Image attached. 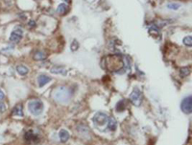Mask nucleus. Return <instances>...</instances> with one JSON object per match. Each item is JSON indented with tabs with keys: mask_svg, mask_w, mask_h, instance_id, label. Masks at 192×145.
Here are the masks:
<instances>
[{
	"mask_svg": "<svg viewBox=\"0 0 192 145\" xmlns=\"http://www.w3.org/2000/svg\"><path fill=\"white\" fill-rule=\"evenodd\" d=\"M72 96V91L65 87H61L54 91V99L59 103H66Z\"/></svg>",
	"mask_w": 192,
	"mask_h": 145,
	"instance_id": "nucleus-1",
	"label": "nucleus"
},
{
	"mask_svg": "<svg viewBox=\"0 0 192 145\" xmlns=\"http://www.w3.org/2000/svg\"><path fill=\"white\" fill-rule=\"evenodd\" d=\"M43 103L40 101V100H33L31 102H29L28 104V109L30 110V113H31L33 116H40L41 114V113L43 112Z\"/></svg>",
	"mask_w": 192,
	"mask_h": 145,
	"instance_id": "nucleus-2",
	"label": "nucleus"
},
{
	"mask_svg": "<svg viewBox=\"0 0 192 145\" xmlns=\"http://www.w3.org/2000/svg\"><path fill=\"white\" fill-rule=\"evenodd\" d=\"M92 120H93V123H94V125L96 127L100 128V127L105 126L107 123H108L109 116H107L106 113H102V112H99V113H96L94 114V116H93Z\"/></svg>",
	"mask_w": 192,
	"mask_h": 145,
	"instance_id": "nucleus-3",
	"label": "nucleus"
},
{
	"mask_svg": "<svg viewBox=\"0 0 192 145\" xmlns=\"http://www.w3.org/2000/svg\"><path fill=\"white\" fill-rule=\"evenodd\" d=\"M130 100H131L132 103H133L134 105H135L136 107L140 106V104H141V102H142V93H141V91H140L138 88H135L133 91V92H132L131 95H130Z\"/></svg>",
	"mask_w": 192,
	"mask_h": 145,
	"instance_id": "nucleus-4",
	"label": "nucleus"
},
{
	"mask_svg": "<svg viewBox=\"0 0 192 145\" xmlns=\"http://www.w3.org/2000/svg\"><path fill=\"white\" fill-rule=\"evenodd\" d=\"M181 109L185 113H191L192 112V97L189 95L185 97L181 103Z\"/></svg>",
	"mask_w": 192,
	"mask_h": 145,
	"instance_id": "nucleus-5",
	"label": "nucleus"
},
{
	"mask_svg": "<svg viewBox=\"0 0 192 145\" xmlns=\"http://www.w3.org/2000/svg\"><path fill=\"white\" fill-rule=\"evenodd\" d=\"M22 35H23L22 29L18 27L12 32L11 36H10V40L12 42H15V43H16V42H18L21 39H22Z\"/></svg>",
	"mask_w": 192,
	"mask_h": 145,
	"instance_id": "nucleus-6",
	"label": "nucleus"
},
{
	"mask_svg": "<svg viewBox=\"0 0 192 145\" xmlns=\"http://www.w3.org/2000/svg\"><path fill=\"white\" fill-rule=\"evenodd\" d=\"M24 138L26 140L27 142L29 143H37L38 141V135H36L34 133L33 131H28L25 133V135H24Z\"/></svg>",
	"mask_w": 192,
	"mask_h": 145,
	"instance_id": "nucleus-7",
	"label": "nucleus"
},
{
	"mask_svg": "<svg viewBox=\"0 0 192 145\" xmlns=\"http://www.w3.org/2000/svg\"><path fill=\"white\" fill-rule=\"evenodd\" d=\"M51 79L49 76L45 75V74H40V76L38 77V87L40 88H42L44 87L46 84H48L51 82Z\"/></svg>",
	"mask_w": 192,
	"mask_h": 145,
	"instance_id": "nucleus-8",
	"label": "nucleus"
},
{
	"mask_svg": "<svg viewBox=\"0 0 192 145\" xmlns=\"http://www.w3.org/2000/svg\"><path fill=\"white\" fill-rule=\"evenodd\" d=\"M69 132H68L67 130H65V129H63L60 131V133H59V138L60 139H61V141L62 142H66L68 139H69Z\"/></svg>",
	"mask_w": 192,
	"mask_h": 145,
	"instance_id": "nucleus-9",
	"label": "nucleus"
},
{
	"mask_svg": "<svg viewBox=\"0 0 192 145\" xmlns=\"http://www.w3.org/2000/svg\"><path fill=\"white\" fill-rule=\"evenodd\" d=\"M107 125H108V130L110 131V132H114L115 130H116V128H117L116 120H115V119H114L113 117H110V118H109Z\"/></svg>",
	"mask_w": 192,
	"mask_h": 145,
	"instance_id": "nucleus-10",
	"label": "nucleus"
},
{
	"mask_svg": "<svg viewBox=\"0 0 192 145\" xmlns=\"http://www.w3.org/2000/svg\"><path fill=\"white\" fill-rule=\"evenodd\" d=\"M50 71L54 74H61V75H66V72H67L65 68L63 66H54L51 68Z\"/></svg>",
	"mask_w": 192,
	"mask_h": 145,
	"instance_id": "nucleus-11",
	"label": "nucleus"
},
{
	"mask_svg": "<svg viewBox=\"0 0 192 145\" xmlns=\"http://www.w3.org/2000/svg\"><path fill=\"white\" fill-rule=\"evenodd\" d=\"M13 114L14 116H23V109L21 105L15 106L14 110H13Z\"/></svg>",
	"mask_w": 192,
	"mask_h": 145,
	"instance_id": "nucleus-12",
	"label": "nucleus"
},
{
	"mask_svg": "<svg viewBox=\"0 0 192 145\" xmlns=\"http://www.w3.org/2000/svg\"><path fill=\"white\" fill-rule=\"evenodd\" d=\"M127 108V105H126V101L125 100H121V101H119L117 105H116V110L118 113H122V112H124V110H126Z\"/></svg>",
	"mask_w": 192,
	"mask_h": 145,
	"instance_id": "nucleus-13",
	"label": "nucleus"
},
{
	"mask_svg": "<svg viewBox=\"0 0 192 145\" xmlns=\"http://www.w3.org/2000/svg\"><path fill=\"white\" fill-rule=\"evenodd\" d=\"M68 11V6H67V4H65V3H63V4H60L59 7H58V13L60 15H65L66 14Z\"/></svg>",
	"mask_w": 192,
	"mask_h": 145,
	"instance_id": "nucleus-14",
	"label": "nucleus"
},
{
	"mask_svg": "<svg viewBox=\"0 0 192 145\" xmlns=\"http://www.w3.org/2000/svg\"><path fill=\"white\" fill-rule=\"evenodd\" d=\"M46 58V54L42 51H37V52L34 54V59L37 60V61H42Z\"/></svg>",
	"mask_w": 192,
	"mask_h": 145,
	"instance_id": "nucleus-15",
	"label": "nucleus"
},
{
	"mask_svg": "<svg viewBox=\"0 0 192 145\" xmlns=\"http://www.w3.org/2000/svg\"><path fill=\"white\" fill-rule=\"evenodd\" d=\"M16 71L18 72V74L24 76L29 72V69L24 66H16Z\"/></svg>",
	"mask_w": 192,
	"mask_h": 145,
	"instance_id": "nucleus-16",
	"label": "nucleus"
},
{
	"mask_svg": "<svg viewBox=\"0 0 192 145\" xmlns=\"http://www.w3.org/2000/svg\"><path fill=\"white\" fill-rule=\"evenodd\" d=\"M189 73H190V69L188 67H182L180 69V75H181V77H182V78L188 76Z\"/></svg>",
	"mask_w": 192,
	"mask_h": 145,
	"instance_id": "nucleus-17",
	"label": "nucleus"
},
{
	"mask_svg": "<svg viewBox=\"0 0 192 145\" xmlns=\"http://www.w3.org/2000/svg\"><path fill=\"white\" fill-rule=\"evenodd\" d=\"M183 43H185V45H186V46H190L192 45V38H191V36H187V37H185V39H183Z\"/></svg>",
	"mask_w": 192,
	"mask_h": 145,
	"instance_id": "nucleus-18",
	"label": "nucleus"
},
{
	"mask_svg": "<svg viewBox=\"0 0 192 145\" xmlns=\"http://www.w3.org/2000/svg\"><path fill=\"white\" fill-rule=\"evenodd\" d=\"M167 7L169 9H173V10H177L180 8V4H175V3H169Z\"/></svg>",
	"mask_w": 192,
	"mask_h": 145,
	"instance_id": "nucleus-19",
	"label": "nucleus"
},
{
	"mask_svg": "<svg viewBox=\"0 0 192 145\" xmlns=\"http://www.w3.org/2000/svg\"><path fill=\"white\" fill-rule=\"evenodd\" d=\"M6 110V106L2 102H0V113H4Z\"/></svg>",
	"mask_w": 192,
	"mask_h": 145,
	"instance_id": "nucleus-20",
	"label": "nucleus"
},
{
	"mask_svg": "<svg viewBox=\"0 0 192 145\" xmlns=\"http://www.w3.org/2000/svg\"><path fill=\"white\" fill-rule=\"evenodd\" d=\"M77 48H78V42H77L76 40H74V42H73V43H72V45H71V49L75 51Z\"/></svg>",
	"mask_w": 192,
	"mask_h": 145,
	"instance_id": "nucleus-21",
	"label": "nucleus"
},
{
	"mask_svg": "<svg viewBox=\"0 0 192 145\" xmlns=\"http://www.w3.org/2000/svg\"><path fill=\"white\" fill-rule=\"evenodd\" d=\"M4 98H5V94H4V92L0 89V100H3Z\"/></svg>",
	"mask_w": 192,
	"mask_h": 145,
	"instance_id": "nucleus-22",
	"label": "nucleus"
},
{
	"mask_svg": "<svg viewBox=\"0 0 192 145\" xmlns=\"http://www.w3.org/2000/svg\"><path fill=\"white\" fill-rule=\"evenodd\" d=\"M63 1H65V3H69L70 0H63Z\"/></svg>",
	"mask_w": 192,
	"mask_h": 145,
	"instance_id": "nucleus-23",
	"label": "nucleus"
}]
</instances>
